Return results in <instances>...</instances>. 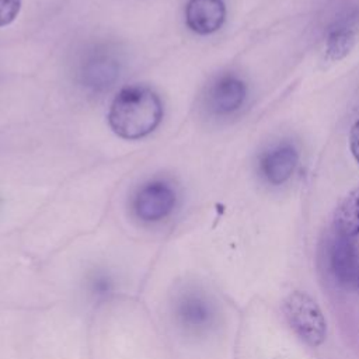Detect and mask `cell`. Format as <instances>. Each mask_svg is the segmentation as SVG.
<instances>
[{"label": "cell", "instance_id": "11", "mask_svg": "<svg viewBox=\"0 0 359 359\" xmlns=\"http://www.w3.org/2000/svg\"><path fill=\"white\" fill-rule=\"evenodd\" d=\"M21 0H0V27H4L15 20L20 13Z\"/></svg>", "mask_w": 359, "mask_h": 359}, {"label": "cell", "instance_id": "1", "mask_svg": "<svg viewBox=\"0 0 359 359\" xmlns=\"http://www.w3.org/2000/svg\"><path fill=\"white\" fill-rule=\"evenodd\" d=\"M163 118L160 97L149 87L129 86L114 98L108 122L121 137L135 140L151 133Z\"/></svg>", "mask_w": 359, "mask_h": 359}, {"label": "cell", "instance_id": "4", "mask_svg": "<svg viewBox=\"0 0 359 359\" xmlns=\"http://www.w3.org/2000/svg\"><path fill=\"white\" fill-rule=\"evenodd\" d=\"M224 18L226 6L223 0H189L185 8L187 25L202 35L217 31Z\"/></svg>", "mask_w": 359, "mask_h": 359}, {"label": "cell", "instance_id": "6", "mask_svg": "<svg viewBox=\"0 0 359 359\" xmlns=\"http://www.w3.org/2000/svg\"><path fill=\"white\" fill-rule=\"evenodd\" d=\"M297 164V151L290 144H279L264 154L261 171L271 184H282L290 178Z\"/></svg>", "mask_w": 359, "mask_h": 359}, {"label": "cell", "instance_id": "10", "mask_svg": "<svg viewBox=\"0 0 359 359\" xmlns=\"http://www.w3.org/2000/svg\"><path fill=\"white\" fill-rule=\"evenodd\" d=\"M356 28L349 24H342L334 28L325 42V53L330 60H339L345 57L355 45Z\"/></svg>", "mask_w": 359, "mask_h": 359}, {"label": "cell", "instance_id": "3", "mask_svg": "<svg viewBox=\"0 0 359 359\" xmlns=\"http://www.w3.org/2000/svg\"><path fill=\"white\" fill-rule=\"evenodd\" d=\"M133 206L142 220L157 222L172 212L175 206V192L168 184L153 181L140 188Z\"/></svg>", "mask_w": 359, "mask_h": 359}, {"label": "cell", "instance_id": "7", "mask_svg": "<svg viewBox=\"0 0 359 359\" xmlns=\"http://www.w3.org/2000/svg\"><path fill=\"white\" fill-rule=\"evenodd\" d=\"M175 318L185 330L195 331L205 327L210 318L209 306L198 294H184L175 303Z\"/></svg>", "mask_w": 359, "mask_h": 359}, {"label": "cell", "instance_id": "9", "mask_svg": "<svg viewBox=\"0 0 359 359\" xmlns=\"http://www.w3.org/2000/svg\"><path fill=\"white\" fill-rule=\"evenodd\" d=\"M335 226L344 236L359 234V185L338 205L335 212Z\"/></svg>", "mask_w": 359, "mask_h": 359}, {"label": "cell", "instance_id": "2", "mask_svg": "<svg viewBox=\"0 0 359 359\" xmlns=\"http://www.w3.org/2000/svg\"><path fill=\"white\" fill-rule=\"evenodd\" d=\"M283 311L290 327L311 346H318L325 339L327 325L321 309L304 292H293L283 302Z\"/></svg>", "mask_w": 359, "mask_h": 359}, {"label": "cell", "instance_id": "8", "mask_svg": "<svg viewBox=\"0 0 359 359\" xmlns=\"http://www.w3.org/2000/svg\"><path fill=\"white\" fill-rule=\"evenodd\" d=\"M118 65L108 55L93 56L83 67V79L86 86L100 90L111 86L118 76Z\"/></svg>", "mask_w": 359, "mask_h": 359}, {"label": "cell", "instance_id": "12", "mask_svg": "<svg viewBox=\"0 0 359 359\" xmlns=\"http://www.w3.org/2000/svg\"><path fill=\"white\" fill-rule=\"evenodd\" d=\"M349 147H351L352 156L359 163V118H358V121L353 123V126L351 129V133H349Z\"/></svg>", "mask_w": 359, "mask_h": 359}, {"label": "cell", "instance_id": "5", "mask_svg": "<svg viewBox=\"0 0 359 359\" xmlns=\"http://www.w3.org/2000/svg\"><path fill=\"white\" fill-rule=\"evenodd\" d=\"M247 95L245 84L234 76L220 77L209 90V107L217 114L236 111L244 102Z\"/></svg>", "mask_w": 359, "mask_h": 359}]
</instances>
